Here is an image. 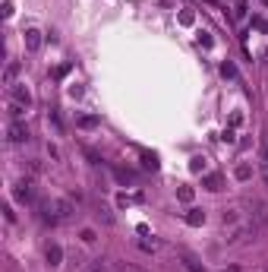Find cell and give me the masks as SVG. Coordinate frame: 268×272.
Returning a JSON list of instances; mask_svg holds the SVG:
<instances>
[{"label":"cell","instance_id":"obj_4","mask_svg":"<svg viewBox=\"0 0 268 272\" xmlns=\"http://www.w3.org/2000/svg\"><path fill=\"white\" fill-rule=\"evenodd\" d=\"M10 102H13V105H22V108H29V105H32V92L25 89V85L13 83V85H10Z\"/></svg>","mask_w":268,"mask_h":272},{"label":"cell","instance_id":"obj_19","mask_svg":"<svg viewBox=\"0 0 268 272\" xmlns=\"http://www.w3.org/2000/svg\"><path fill=\"white\" fill-rule=\"evenodd\" d=\"M142 165H145V168H152V171H155V168H158V158L145 152V155H142Z\"/></svg>","mask_w":268,"mask_h":272},{"label":"cell","instance_id":"obj_23","mask_svg":"<svg viewBox=\"0 0 268 272\" xmlns=\"http://www.w3.org/2000/svg\"><path fill=\"white\" fill-rule=\"evenodd\" d=\"M82 241H85V244H95V241H98L95 231H92V228H82Z\"/></svg>","mask_w":268,"mask_h":272},{"label":"cell","instance_id":"obj_20","mask_svg":"<svg viewBox=\"0 0 268 272\" xmlns=\"http://www.w3.org/2000/svg\"><path fill=\"white\" fill-rule=\"evenodd\" d=\"M190 168H192V171H205V158H202V155H196V158L190 162Z\"/></svg>","mask_w":268,"mask_h":272},{"label":"cell","instance_id":"obj_30","mask_svg":"<svg viewBox=\"0 0 268 272\" xmlns=\"http://www.w3.org/2000/svg\"><path fill=\"white\" fill-rule=\"evenodd\" d=\"M262 158H265V168H268V146L262 149Z\"/></svg>","mask_w":268,"mask_h":272},{"label":"cell","instance_id":"obj_25","mask_svg":"<svg viewBox=\"0 0 268 272\" xmlns=\"http://www.w3.org/2000/svg\"><path fill=\"white\" fill-rule=\"evenodd\" d=\"M89 272H111V269H107V263L104 260H98V263H92V269Z\"/></svg>","mask_w":268,"mask_h":272},{"label":"cell","instance_id":"obj_9","mask_svg":"<svg viewBox=\"0 0 268 272\" xmlns=\"http://www.w3.org/2000/svg\"><path fill=\"white\" fill-rule=\"evenodd\" d=\"M44 256H48V263H51V266H60V260H63V250H60L57 244H48Z\"/></svg>","mask_w":268,"mask_h":272},{"label":"cell","instance_id":"obj_31","mask_svg":"<svg viewBox=\"0 0 268 272\" xmlns=\"http://www.w3.org/2000/svg\"><path fill=\"white\" fill-rule=\"evenodd\" d=\"M221 272H237V269H233V266H230V269H221Z\"/></svg>","mask_w":268,"mask_h":272},{"label":"cell","instance_id":"obj_14","mask_svg":"<svg viewBox=\"0 0 268 272\" xmlns=\"http://www.w3.org/2000/svg\"><path fill=\"white\" fill-rule=\"evenodd\" d=\"M221 76H224V79H237V67H233L230 61H227V63H221Z\"/></svg>","mask_w":268,"mask_h":272},{"label":"cell","instance_id":"obj_6","mask_svg":"<svg viewBox=\"0 0 268 272\" xmlns=\"http://www.w3.org/2000/svg\"><path fill=\"white\" fill-rule=\"evenodd\" d=\"M240 218H243V212H240V209H224V215H221V225H224V228H237Z\"/></svg>","mask_w":268,"mask_h":272},{"label":"cell","instance_id":"obj_17","mask_svg":"<svg viewBox=\"0 0 268 272\" xmlns=\"http://www.w3.org/2000/svg\"><path fill=\"white\" fill-rule=\"evenodd\" d=\"M177 200L180 203H192V187H180L177 190Z\"/></svg>","mask_w":268,"mask_h":272},{"label":"cell","instance_id":"obj_15","mask_svg":"<svg viewBox=\"0 0 268 272\" xmlns=\"http://www.w3.org/2000/svg\"><path fill=\"white\" fill-rule=\"evenodd\" d=\"M10 117H13V121H22V117H25V108H22V105H13V102H10Z\"/></svg>","mask_w":268,"mask_h":272},{"label":"cell","instance_id":"obj_13","mask_svg":"<svg viewBox=\"0 0 268 272\" xmlns=\"http://www.w3.org/2000/svg\"><path fill=\"white\" fill-rule=\"evenodd\" d=\"M76 124H79V127H85V130H92V127H98V117H92V114H82Z\"/></svg>","mask_w":268,"mask_h":272},{"label":"cell","instance_id":"obj_21","mask_svg":"<svg viewBox=\"0 0 268 272\" xmlns=\"http://www.w3.org/2000/svg\"><path fill=\"white\" fill-rule=\"evenodd\" d=\"M183 260H186V266H190L192 272H205V269H202V266H199V263H196V260H192V256H190V253H183Z\"/></svg>","mask_w":268,"mask_h":272},{"label":"cell","instance_id":"obj_12","mask_svg":"<svg viewBox=\"0 0 268 272\" xmlns=\"http://www.w3.org/2000/svg\"><path fill=\"white\" fill-rule=\"evenodd\" d=\"M205 187H209L211 190V193H218V190H221V184H224V181H221V174H209V177H205Z\"/></svg>","mask_w":268,"mask_h":272},{"label":"cell","instance_id":"obj_27","mask_svg":"<svg viewBox=\"0 0 268 272\" xmlns=\"http://www.w3.org/2000/svg\"><path fill=\"white\" fill-rule=\"evenodd\" d=\"M240 124H243V114H240V111H233V114H230V127H240Z\"/></svg>","mask_w":268,"mask_h":272},{"label":"cell","instance_id":"obj_29","mask_svg":"<svg viewBox=\"0 0 268 272\" xmlns=\"http://www.w3.org/2000/svg\"><path fill=\"white\" fill-rule=\"evenodd\" d=\"M48 155H51V158H60V149H57V146H51V143H48Z\"/></svg>","mask_w":268,"mask_h":272},{"label":"cell","instance_id":"obj_2","mask_svg":"<svg viewBox=\"0 0 268 272\" xmlns=\"http://www.w3.org/2000/svg\"><path fill=\"white\" fill-rule=\"evenodd\" d=\"M13 196H16V203H22V206H38L35 187H32L29 181H16V184H13Z\"/></svg>","mask_w":268,"mask_h":272},{"label":"cell","instance_id":"obj_32","mask_svg":"<svg viewBox=\"0 0 268 272\" xmlns=\"http://www.w3.org/2000/svg\"><path fill=\"white\" fill-rule=\"evenodd\" d=\"M209 3H218V0H209Z\"/></svg>","mask_w":268,"mask_h":272},{"label":"cell","instance_id":"obj_28","mask_svg":"<svg viewBox=\"0 0 268 272\" xmlns=\"http://www.w3.org/2000/svg\"><path fill=\"white\" fill-rule=\"evenodd\" d=\"M3 16H6V19L13 16V0H3Z\"/></svg>","mask_w":268,"mask_h":272},{"label":"cell","instance_id":"obj_10","mask_svg":"<svg viewBox=\"0 0 268 272\" xmlns=\"http://www.w3.org/2000/svg\"><path fill=\"white\" fill-rule=\"evenodd\" d=\"M233 177H237L240 184H246V181H249V177H252V168H249V165H246V162H240L237 168H233Z\"/></svg>","mask_w":268,"mask_h":272},{"label":"cell","instance_id":"obj_8","mask_svg":"<svg viewBox=\"0 0 268 272\" xmlns=\"http://www.w3.org/2000/svg\"><path fill=\"white\" fill-rule=\"evenodd\" d=\"M92 209H95V218H101L104 225H114V212L107 209L104 203H95V206H92Z\"/></svg>","mask_w":268,"mask_h":272},{"label":"cell","instance_id":"obj_22","mask_svg":"<svg viewBox=\"0 0 268 272\" xmlns=\"http://www.w3.org/2000/svg\"><path fill=\"white\" fill-rule=\"evenodd\" d=\"M3 218H6V222H10V225H13V222H16V212H13V206H10V203H6V206H3Z\"/></svg>","mask_w":268,"mask_h":272},{"label":"cell","instance_id":"obj_26","mask_svg":"<svg viewBox=\"0 0 268 272\" xmlns=\"http://www.w3.org/2000/svg\"><path fill=\"white\" fill-rule=\"evenodd\" d=\"M246 16V3H237L233 6V19H243Z\"/></svg>","mask_w":268,"mask_h":272},{"label":"cell","instance_id":"obj_1","mask_svg":"<svg viewBox=\"0 0 268 272\" xmlns=\"http://www.w3.org/2000/svg\"><path fill=\"white\" fill-rule=\"evenodd\" d=\"M243 206L249 209V222L256 225L259 231H265V228H268V200L252 196V200H243Z\"/></svg>","mask_w":268,"mask_h":272},{"label":"cell","instance_id":"obj_24","mask_svg":"<svg viewBox=\"0 0 268 272\" xmlns=\"http://www.w3.org/2000/svg\"><path fill=\"white\" fill-rule=\"evenodd\" d=\"M199 44H202V48H211V35L209 32H199Z\"/></svg>","mask_w":268,"mask_h":272},{"label":"cell","instance_id":"obj_5","mask_svg":"<svg viewBox=\"0 0 268 272\" xmlns=\"http://www.w3.org/2000/svg\"><path fill=\"white\" fill-rule=\"evenodd\" d=\"M38 48H41V32H38V29H25V51L35 54Z\"/></svg>","mask_w":268,"mask_h":272},{"label":"cell","instance_id":"obj_3","mask_svg":"<svg viewBox=\"0 0 268 272\" xmlns=\"http://www.w3.org/2000/svg\"><path fill=\"white\" fill-rule=\"evenodd\" d=\"M6 139H10L13 146H19V143H29V127H25L22 121H13L10 127H6Z\"/></svg>","mask_w":268,"mask_h":272},{"label":"cell","instance_id":"obj_7","mask_svg":"<svg viewBox=\"0 0 268 272\" xmlns=\"http://www.w3.org/2000/svg\"><path fill=\"white\" fill-rule=\"evenodd\" d=\"M186 225H192V228H199V225H205V212L202 209H186Z\"/></svg>","mask_w":268,"mask_h":272},{"label":"cell","instance_id":"obj_16","mask_svg":"<svg viewBox=\"0 0 268 272\" xmlns=\"http://www.w3.org/2000/svg\"><path fill=\"white\" fill-rule=\"evenodd\" d=\"M16 73H19V63H16V61H10V63H6V76H3V79L13 85V76H16Z\"/></svg>","mask_w":268,"mask_h":272},{"label":"cell","instance_id":"obj_11","mask_svg":"<svg viewBox=\"0 0 268 272\" xmlns=\"http://www.w3.org/2000/svg\"><path fill=\"white\" fill-rule=\"evenodd\" d=\"M70 269H73V272H79V269H85V256H82V253H79V250H73V253H70Z\"/></svg>","mask_w":268,"mask_h":272},{"label":"cell","instance_id":"obj_18","mask_svg":"<svg viewBox=\"0 0 268 272\" xmlns=\"http://www.w3.org/2000/svg\"><path fill=\"white\" fill-rule=\"evenodd\" d=\"M114 272H145V269L133 266V263H117V266H114Z\"/></svg>","mask_w":268,"mask_h":272}]
</instances>
